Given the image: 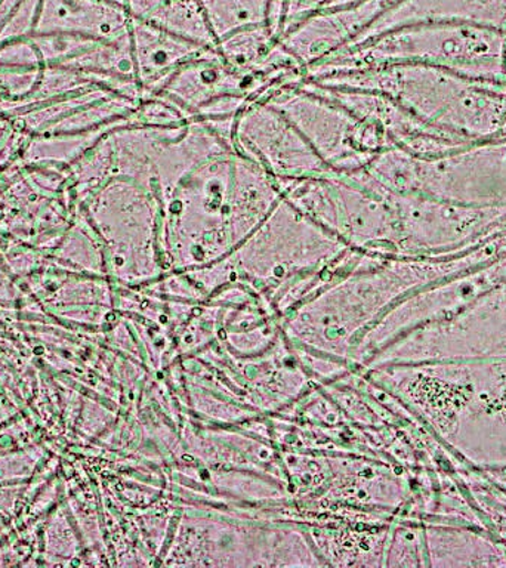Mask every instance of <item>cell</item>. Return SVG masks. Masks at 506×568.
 Here are the masks:
<instances>
[{
    "label": "cell",
    "mask_w": 506,
    "mask_h": 568,
    "mask_svg": "<svg viewBox=\"0 0 506 568\" xmlns=\"http://www.w3.org/2000/svg\"><path fill=\"white\" fill-rule=\"evenodd\" d=\"M233 144L275 181L332 173L291 120L264 101L252 102L235 118Z\"/></svg>",
    "instance_id": "5b68a950"
},
{
    "label": "cell",
    "mask_w": 506,
    "mask_h": 568,
    "mask_svg": "<svg viewBox=\"0 0 506 568\" xmlns=\"http://www.w3.org/2000/svg\"><path fill=\"white\" fill-rule=\"evenodd\" d=\"M129 17L149 22L204 47H215L202 0H123Z\"/></svg>",
    "instance_id": "ba28073f"
},
{
    "label": "cell",
    "mask_w": 506,
    "mask_h": 568,
    "mask_svg": "<svg viewBox=\"0 0 506 568\" xmlns=\"http://www.w3.org/2000/svg\"><path fill=\"white\" fill-rule=\"evenodd\" d=\"M129 34L136 82L144 95L153 93L178 69L211 48L133 18Z\"/></svg>",
    "instance_id": "52a82bcc"
},
{
    "label": "cell",
    "mask_w": 506,
    "mask_h": 568,
    "mask_svg": "<svg viewBox=\"0 0 506 568\" xmlns=\"http://www.w3.org/2000/svg\"><path fill=\"white\" fill-rule=\"evenodd\" d=\"M348 251L351 247L282 197L230 256L211 266L220 275L240 273L271 286L295 278L313 284Z\"/></svg>",
    "instance_id": "7a4b0ae2"
},
{
    "label": "cell",
    "mask_w": 506,
    "mask_h": 568,
    "mask_svg": "<svg viewBox=\"0 0 506 568\" xmlns=\"http://www.w3.org/2000/svg\"><path fill=\"white\" fill-rule=\"evenodd\" d=\"M398 0H360L348 7L323 9L279 38L302 65L310 67L360 38Z\"/></svg>",
    "instance_id": "8992f818"
},
{
    "label": "cell",
    "mask_w": 506,
    "mask_h": 568,
    "mask_svg": "<svg viewBox=\"0 0 506 568\" xmlns=\"http://www.w3.org/2000/svg\"><path fill=\"white\" fill-rule=\"evenodd\" d=\"M282 197L277 181L234 145L217 151L160 199L164 264L191 271L225 260Z\"/></svg>",
    "instance_id": "6da1fadb"
},
{
    "label": "cell",
    "mask_w": 506,
    "mask_h": 568,
    "mask_svg": "<svg viewBox=\"0 0 506 568\" xmlns=\"http://www.w3.org/2000/svg\"><path fill=\"white\" fill-rule=\"evenodd\" d=\"M283 197L351 248H367L395 233L389 194L360 172L277 181Z\"/></svg>",
    "instance_id": "3957f363"
},
{
    "label": "cell",
    "mask_w": 506,
    "mask_h": 568,
    "mask_svg": "<svg viewBox=\"0 0 506 568\" xmlns=\"http://www.w3.org/2000/svg\"><path fill=\"white\" fill-rule=\"evenodd\" d=\"M293 123L332 172L350 175L366 168L391 142L381 129L311 88L305 80L264 101Z\"/></svg>",
    "instance_id": "277c9868"
},
{
    "label": "cell",
    "mask_w": 506,
    "mask_h": 568,
    "mask_svg": "<svg viewBox=\"0 0 506 568\" xmlns=\"http://www.w3.org/2000/svg\"><path fill=\"white\" fill-rule=\"evenodd\" d=\"M269 3L270 0H202L215 44L240 31L269 26Z\"/></svg>",
    "instance_id": "9c48e42d"
}]
</instances>
